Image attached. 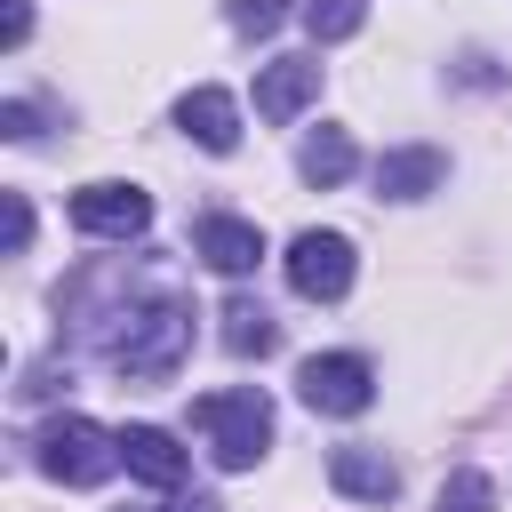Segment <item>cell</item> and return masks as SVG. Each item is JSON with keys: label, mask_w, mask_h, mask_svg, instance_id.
<instances>
[{"label": "cell", "mask_w": 512, "mask_h": 512, "mask_svg": "<svg viewBox=\"0 0 512 512\" xmlns=\"http://www.w3.org/2000/svg\"><path fill=\"white\" fill-rule=\"evenodd\" d=\"M96 352L128 384H168L184 368V352H192V304L184 296H128V304L104 312Z\"/></svg>", "instance_id": "1"}, {"label": "cell", "mask_w": 512, "mask_h": 512, "mask_svg": "<svg viewBox=\"0 0 512 512\" xmlns=\"http://www.w3.org/2000/svg\"><path fill=\"white\" fill-rule=\"evenodd\" d=\"M192 424H200V440H208V456H216L224 472H248V464H264V448H272V400H264L256 384L192 400Z\"/></svg>", "instance_id": "2"}, {"label": "cell", "mask_w": 512, "mask_h": 512, "mask_svg": "<svg viewBox=\"0 0 512 512\" xmlns=\"http://www.w3.org/2000/svg\"><path fill=\"white\" fill-rule=\"evenodd\" d=\"M32 464L64 488H96V480L120 472V432H104L96 416H48L32 432Z\"/></svg>", "instance_id": "3"}, {"label": "cell", "mask_w": 512, "mask_h": 512, "mask_svg": "<svg viewBox=\"0 0 512 512\" xmlns=\"http://www.w3.org/2000/svg\"><path fill=\"white\" fill-rule=\"evenodd\" d=\"M296 400H304L312 416H360V408L376 400V368H368L360 352H312V360L296 368Z\"/></svg>", "instance_id": "4"}, {"label": "cell", "mask_w": 512, "mask_h": 512, "mask_svg": "<svg viewBox=\"0 0 512 512\" xmlns=\"http://www.w3.org/2000/svg\"><path fill=\"white\" fill-rule=\"evenodd\" d=\"M352 272H360V256H352L344 232H296L288 240V288L304 304H336L352 288Z\"/></svg>", "instance_id": "5"}, {"label": "cell", "mask_w": 512, "mask_h": 512, "mask_svg": "<svg viewBox=\"0 0 512 512\" xmlns=\"http://www.w3.org/2000/svg\"><path fill=\"white\" fill-rule=\"evenodd\" d=\"M72 224L88 240H136L152 224V192L144 184H120V176H96V184L72 192Z\"/></svg>", "instance_id": "6"}, {"label": "cell", "mask_w": 512, "mask_h": 512, "mask_svg": "<svg viewBox=\"0 0 512 512\" xmlns=\"http://www.w3.org/2000/svg\"><path fill=\"white\" fill-rule=\"evenodd\" d=\"M312 96H320V56H272V64H256V120L288 128Z\"/></svg>", "instance_id": "7"}, {"label": "cell", "mask_w": 512, "mask_h": 512, "mask_svg": "<svg viewBox=\"0 0 512 512\" xmlns=\"http://www.w3.org/2000/svg\"><path fill=\"white\" fill-rule=\"evenodd\" d=\"M192 256H200L208 272H224V280H248V272L264 264V232H256L248 216H200V224H192Z\"/></svg>", "instance_id": "8"}, {"label": "cell", "mask_w": 512, "mask_h": 512, "mask_svg": "<svg viewBox=\"0 0 512 512\" xmlns=\"http://www.w3.org/2000/svg\"><path fill=\"white\" fill-rule=\"evenodd\" d=\"M448 184V152L440 144H392L384 160H376V192L384 200H424V192H440Z\"/></svg>", "instance_id": "9"}, {"label": "cell", "mask_w": 512, "mask_h": 512, "mask_svg": "<svg viewBox=\"0 0 512 512\" xmlns=\"http://www.w3.org/2000/svg\"><path fill=\"white\" fill-rule=\"evenodd\" d=\"M120 464H128L144 488H184V472H192V456H184L176 432H160V424H128V432H120Z\"/></svg>", "instance_id": "10"}, {"label": "cell", "mask_w": 512, "mask_h": 512, "mask_svg": "<svg viewBox=\"0 0 512 512\" xmlns=\"http://www.w3.org/2000/svg\"><path fill=\"white\" fill-rule=\"evenodd\" d=\"M328 488L352 496V504H392L400 496V464L384 448H336L328 456Z\"/></svg>", "instance_id": "11"}, {"label": "cell", "mask_w": 512, "mask_h": 512, "mask_svg": "<svg viewBox=\"0 0 512 512\" xmlns=\"http://www.w3.org/2000/svg\"><path fill=\"white\" fill-rule=\"evenodd\" d=\"M176 128L200 144V152H232L240 144V104L224 88H184L176 96Z\"/></svg>", "instance_id": "12"}, {"label": "cell", "mask_w": 512, "mask_h": 512, "mask_svg": "<svg viewBox=\"0 0 512 512\" xmlns=\"http://www.w3.org/2000/svg\"><path fill=\"white\" fill-rule=\"evenodd\" d=\"M352 168H360V144H352L344 128H312V136L296 144V176H304V184H320V192H336Z\"/></svg>", "instance_id": "13"}, {"label": "cell", "mask_w": 512, "mask_h": 512, "mask_svg": "<svg viewBox=\"0 0 512 512\" xmlns=\"http://www.w3.org/2000/svg\"><path fill=\"white\" fill-rule=\"evenodd\" d=\"M224 344L248 360V352H272V344H280V328H272V312H264V304L232 296V304H224Z\"/></svg>", "instance_id": "14"}, {"label": "cell", "mask_w": 512, "mask_h": 512, "mask_svg": "<svg viewBox=\"0 0 512 512\" xmlns=\"http://www.w3.org/2000/svg\"><path fill=\"white\" fill-rule=\"evenodd\" d=\"M368 24V0H304V32L328 48V40H352Z\"/></svg>", "instance_id": "15"}, {"label": "cell", "mask_w": 512, "mask_h": 512, "mask_svg": "<svg viewBox=\"0 0 512 512\" xmlns=\"http://www.w3.org/2000/svg\"><path fill=\"white\" fill-rule=\"evenodd\" d=\"M440 512H496V480L472 472V464H456V472L440 480Z\"/></svg>", "instance_id": "16"}, {"label": "cell", "mask_w": 512, "mask_h": 512, "mask_svg": "<svg viewBox=\"0 0 512 512\" xmlns=\"http://www.w3.org/2000/svg\"><path fill=\"white\" fill-rule=\"evenodd\" d=\"M224 16H232V32H256V40H264V32L288 16V0H224Z\"/></svg>", "instance_id": "17"}, {"label": "cell", "mask_w": 512, "mask_h": 512, "mask_svg": "<svg viewBox=\"0 0 512 512\" xmlns=\"http://www.w3.org/2000/svg\"><path fill=\"white\" fill-rule=\"evenodd\" d=\"M24 248H32V200L8 192V256H24Z\"/></svg>", "instance_id": "18"}, {"label": "cell", "mask_w": 512, "mask_h": 512, "mask_svg": "<svg viewBox=\"0 0 512 512\" xmlns=\"http://www.w3.org/2000/svg\"><path fill=\"white\" fill-rule=\"evenodd\" d=\"M24 32H32V0H0V40L24 48Z\"/></svg>", "instance_id": "19"}, {"label": "cell", "mask_w": 512, "mask_h": 512, "mask_svg": "<svg viewBox=\"0 0 512 512\" xmlns=\"http://www.w3.org/2000/svg\"><path fill=\"white\" fill-rule=\"evenodd\" d=\"M0 136H8V144H24V136H40V128H32V104H0Z\"/></svg>", "instance_id": "20"}, {"label": "cell", "mask_w": 512, "mask_h": 512, "mask_svg": "<svg viewBox=\"0 0 512 512\" xmlns=\"http://www.w3.org/2000/svg\"><path fill=\"white\" fill-rule=\"evenodd\" d=\"M168 512H224L216 496H192V504H168Z\"/></svg>", "instance_id": "21"}]
</instances>
